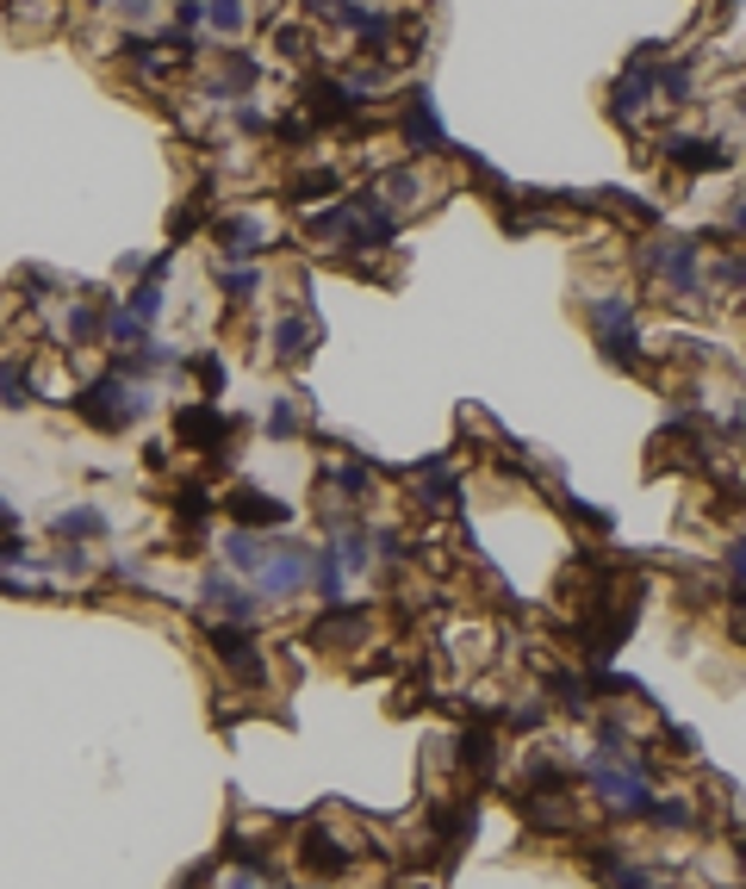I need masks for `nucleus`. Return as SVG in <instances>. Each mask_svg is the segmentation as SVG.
I'll use <instances>...</instances> for the list:
<instances>
[{"label": "nucleus", "mask_w": 746, "mask_h": 889, "mask_svg": "<svg viewBox=\"0 0 746 889\" xmlns=\"http://www.w3.org/2000/svg\"><path fill=\"white\" fill-rule=\"evenodd\" d=\"M268 429H274V436H293V429H299V417H293V405H286V398L268 411Z\"/></svg>", "instance_id": "obj_24"}, {"label": "nucleus", "mask_w": 746, "mask_h": 889, "mask_svg": "<svg viewBox=\"0 0 746 889\" xmlns=\"http://www.w3.org/2000/svg\"><path fill=\"white\" fill-rule=\"evenodd\" d=\"M200 13L212 19V32H243L249 7H243V0H200Z\"/></svg>", "instance_id": "obj_15"}, {"label": "nucleus", "mask_w": 746, "mask_h": 889, "mask_svg": "<svg viewBox=\"0 0 746 889\" xmlns=\"http://www.w3.org/2000/svg\"><path fill=\"white\" fill-rule=\"evenodd\" d=\"M175 429L187 436V442H200V448H224V436H231L224 411H212V405H193V411H181Z\"/></svg>", "instance_id": "obj_6"}, {"label": "nucleus", "mask_w": 746, "mask_h": 889, "mask_svg": "<svg viewBox=\"0 0 746 889\" xmlns=\"http://www.w3.org/2000/svg\"><path fill=\"white\" fill-rule=\"evenodd\" d=\"M218 243H224V255H262L268 224H262V218H224L218 224Z\"/></svg>", "instance_id": "obj_8"}, {"label": "nucleus", "mask_w": 746, "mask_h": 889, "mask_svg": "<svg viewBox=\"0 0 746 889\" xmlns=\"http://www.w3.org/2000/svg\"><path fill=\"white\" fill-rule=\"evenodd\" d=\"M143 330H150V324L131 318V311H112V318H106V336H112V343H143Z\"/></svg>", "instance_id": "obj_19"}, {"label": "nucleus", "mask_w": 746, "mask_h": 889, "mask_svg": "<svg viewBox=\"0 0 746 889\" xmlns=\"http://www.w3.org/2000/svg\"><path fill=\"white\" fill-rule=\"evenodd\" d=\"M125 311H131V318H143V324H156V318H162V286H156V280H143L137 293H131Z\"/></svg>", "instance_id": "obj_18"}, {"label": "nucleus", "mask_w": 746, "mask_h": 889, "mask_svg": "<svg viewBox=\"0 0 746 889\" xmlns=\"http://www.w3.org/2000/svg\"><path fill=\"white\" fill-rule=\"evenodd\" d=\"M32 398V374L25 361H0V405H25Z\"/></svg>", "instance_id": "obj_16"}, {"label": "nucleus", "mask_w": 746, "mask_h": 889, "mask_svg": "<svg viewBox=\"0 0 746 889\" xmlns=\"http://www.w3.org/2000/svg\"><path fill=\"white\" fill-rule=\"evenodd\" d=\"M212 647H218V660H224L231 672H237L243 684H262V678H268V660L255 653V641L243 635L237 622H231V629H212Z\"/></svg>", "instance_id": "obj_5"}, {"label": "nucleus", "mask_w": 746, "mask_h": 889, "mask_svg": "<svg viewBox=\"0 0 746 889\" xmlns=\"http://www.w3.org/2000/svg\"><path fill=\"white\" fill-rule=\"evenodd\" d=\"M206 510H212V504H206V492H200V486H187V492H181V523H187V529L206 523Z\"/></svg>", "instance_id": "obj_22"}, {"label": "nucleus", "mask_w": 746, "mask_h": 889, "mask_svg": "<svg viewBox=\"0 0 746 889\" xmlns=\"http://www.w3.org/2000/svg\"><path fill=\"white\" fill-rule=\"evenodd\" d=\"M0 529H13V510H7V504H0Z\"/></svg>", "instance_id": "obj_27"}, {"label": "nucleus", "mask_w": 746, "mask_h": 889, "mask_svg": "<svg viewBox=\"0 0 746 889\" xmlns=\"http://www.w3.org/2000/svg\"><path fill=\"white\" fill-rule=\"evenodd\" d=\"M591 318H597V336H604L610 361H629V367L641 361L635 330H629V299H597V305H591Z\"/></svg>", "instance_id": "obj_4"}, {"label": "nucleus", "mask_w": 746, "mask_h": 889, "mask_svg": "<svg viewBox=\"0 0 746 889\" xmlns=\"http://www.w3.org/2000/svg\"><path fill=\"white\" fill-rule=\"evenodd\" d=\"M405 137L411 143H442V125H436V106H429V94H411V112H405Z\"/></svg>", "instance_id": "obj_14"}, {"label": "nucleus", "mask_w": 746, "mask_h": 889, "mask_svg": "<svg viewBox=\"0 0 746 889\" xmlns=\"http://www.w3.org/2000/svg\"><path fill=\"white\" fill-rule=\"evenodd\" d=\"M585 778H591V790L604 796L610 809H622V815H647V803H653L647 765H641L635 753L622 747L616 734H604V747L591 753V765H585Z\"/></svg>", "instance_id": "obj_1"}, {"label": "nucleus", "mask_w": 746, "mask_h": 889, "mask_svg": "<svg viewBox=\"0 0 746 889\" xmlns=\"http://www.w3.org/2000/svg\"><path fill=\"white\" fill-rule=\"evenodd\" d=\"M660 268H666V280L678 286V293H697V249H691L684 237L660 249Z\"/></svg>", "instance_id": "obj_12"}, {"label": "nucleus", "mask_w": 746, "mask_h": 889, "mask_svg": "<svg viewBox=\"0 0 746 889\" xmlns=\"http://www.w3.org/2000/svg\"><path fill=\"white\" fill-rule=\"evenodd\" d=\"M200 380H206V386H224V367L212 361V355H206V361H200Z\"/></svg>", "instance_id": "obj_26"}, {"label": "nucleus", "mask_w": 746, "mask_h": 889, "mask_svg": "<svg viewBox=\"0 0 746 889\" xmlns=\"http://www.w3.org/2000/svg\"><path fill=\"white\" fill-rule=\"evenodd\" d=\"M218 280H224V293H231V299H249L255 286H262V274H255V268H231V274H224V268H218Z\"/></svg>", "instance_id": "obj_20"}, {"label": "nucleus", "mask_w": 746, "mask_h": 889, "mask_svg": "<svg viewBox=\"0 0 746 889\" xmlns=\"http://www.w3.org/2000/svg\"><path fill=\"white\" fill-rule=\"evenodd\" d=\"M461 759L473 765V772H486V765H492V734L473 728V734H467V753H461Z\"/></svg>", "instance_id": "obj_21"}, {"label": "nucleus", "mask_w": 746, "mask_h": 889, "mask_svg": "<svg viewBox=\"0 0 746 889\" xmlns=\"http://www.w3.org/2000/svg\"><path fill=\"white\" fill-rule=\"evenodd\" d=\"M69 336H75V343H88V336H100V318H94V311H88V305H81L75 318H69Z\"/></svg>", "instance_id": "obj_23"}, {"label": "nucleus", "mask_w": 746, "mask_h": 889, "mask_svg": "<svg viewBox=\"0 0 746 889\" xmlns=\"http://www.w3.org/2000/svg\"><path fill=\"white\" fill-rule=\"evenodd\" d=\"M305 579H311V554L305 548H293V541H274L268 560L255 566V597H274V604H286V597H299Z\"/></svg>", "instance_id": "obj_2"}, {"label": "nucleus", "mask_w": 746, "mask_h": 889, "mask_svg": "<svg viewBox=\"0 0 746 889\" xmlns=\"http://www.w3.org/2000/svg\"><path fill=\"white\" fill-rule=\"evenodd\" d=\"M231 517H237V529H274V523H286L293 510L262 498V492H231Z\"/></svg>", "instance_id": "obj_7"}, {"label": "nucleus", "mask_w": 746, "mask_h": 889, "mask_svg": "<svg viewBox=\"0 0 746 889\" xmlns=\"http://www.w3.org/2000/svg\"><path fill=\"white\" fill-rule=\"evenodd\" d=\"M206 597H212V604H218V610H224V616H231V622H237V629H243V622L255 616V591L231 585V579H218V572H212V579H206Z\"/></svg>", "instance_id": "obj_11"}, {"label": "nucleus", "mask_w": 746, "mask_h": 889, "mask_svg": "<svg viewBox=\"0 0 746 889\" xmlns=\"http://www.w3.org/2000/svg\"><path fill=\"white\" fill-rule=\"evenodd\" d=\"M666 150H672V162H684V168H722V162H728L722 143H703V137H672Z\"/></svg>", "instance_id": "obj_13"}, {"label": "nucleus", "mask_w": 746, "mask_h": 889, "mask_svg": "<svg viewBox=\"0 0 746 889\" xmlns=\"http://www.w3.org/2000/svg\"><path fill=\"white\" fill-rule=\"evenodd\" d=\"M268 548H274V541H262L255 529H237V523L224 529V560H231V566H243V572L262 566V560H268Z\"/></svg>", "instance_id": "obj_9"}, {"label": "nucleus", "mask_w": 746, "mask_h": 889, "mask_svg": "<svg viewBox=\"0 0 746 889\" xmlns=\"http://www.w3.org/2000/svg\"><path fill=\"white\" fill-rule=\"evenodd\" d=\"M218 889H268V877H255V871H231Z\"/></svg>", "instance_id": "obj_25"}, {"label": "nucleus", "mask_w": 746, "mask_h": 889, "mask_svg": "<svg viewBox=\"0 0 746 889\" xmlns=\"http://www.w3.org/2000/svg\"><path fill=\"white\" fill-rule=\"evenodd\" d=\"M57 535H106V517H100L94 504H81V510H69V517H57Z\"/></svg>", "instance_id": "obj_17"}, {"label": "nucleus", "mask_w": 746, "mask_h": 889, "mask_svg": "<svg viewBox=\"0 0 746 889\" xmlns=\"http://www.w3.org/2000/svg\"><path fill=\"white\" fill-rule=\"evenodd\" d=\"M311 343H318L311 318H280V324H274V355H280V361H305Z\"/></svg>", "instance_id": "obj_10"}, {"label": "nucleus", "mask_w": 746, "mask_h": 889, "mask_svg": "<svg viewBox=\"0 0 746 889\" xmlns=\"http://www.w3.org/2000/svg\"><path fill=\"white\" fill-rule=\"evenodd\" d=\"M299 858H305V871H324V877H336V871H349V865H355V846H343V840H336V827L311 821V827L299 834Z\"/></svg>", "instance_id": "obj_3"}]
</instances>
